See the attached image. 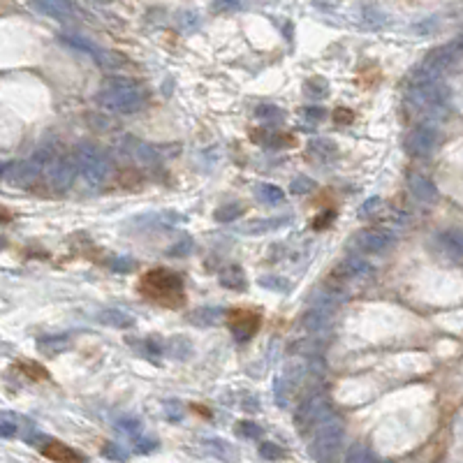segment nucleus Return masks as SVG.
Returning a JSON list of instances; mask_svg holds the SVG:
<instances>
[{"instance_id": "f257e3e1", "label": "nucleus", "mask_w": 463, "mask_h": 463, "mask_svg": "<svg viewBox=\"0 0 463 463\" xmlns=\"http://www.w3.org/2000/svg\"><path fill=\"white\" fill-rule=\"evenodd\" d=\"M139 294L146 301L158 303L162 308H181L186 303V287L183 278L172 269H151L139 281Z\"/></svg>"}, {"instance_id": "f03ea898", "label": "nucleus", "mask_w": 463, "mask_h": 463, "mask_svg": "<svg viewBox=\"0 0 463 463\" xmlns=\"http://www.w3.org/2000/svg\"><path fill=\"white\" fill-rule=\"evenodd\" d=\"M100 104L104 109L116 111V113H133L144 104V95L130 82L113 79L102 89Z\"/></svg>"}, {"instance_id": "7ed1b4c3", "label": "nucleus", "mask_w": 463, "mask_h": 463, "mask_svg": "<svg viewBox=\"0 0 463 463\" xmlns=\"http://www.w3.org/2000/svg\"><path fill=\"white\" fill-rule=\"evenodd\" d=\"M340 442H343V424L329 415L318 424L316 440H313V457L322 461L331 459V454L340 447Z\"/></svg>"}, {"instance_id": "20e7f679", "label": "nucleus", "mask_w": 463, "mask_h": 463, "mask_svg": "<svg viewBox=\"0 0 463 463\" xmlns=\"http://www.w3.org/2000/svg\"><path fill=\"white\" fill-rule=\"evenodd\" d=\"M77 164H79L82 174L91 183H102L111 172L109 158L100 151V148H93V146H82L79 151H77Z\"/></svg>"}, {"instance_id": "39448f33", "label": "nucleus", "mask_w": 463, "mask_h": 463, "mask_svg": "<svg viewBox=\"0 0 463 463\" xmlns=\"http://www.w3.org/2000/svg\"><path fill=\"white\" fill-rule=\"evenodd\" d=\"M223 318L227 322V327H230V331L239 340L252 338L260 331V325H262V316L252 308H232V311H227Z\"/></svg>"}, {"instance_id": "423d86ee", "label": "nucleus", "mask_w": 463, "mask_h": 463, "mask_svg": "<svg viewBox=\"0 0 463 463\" xmlns=\"http://www.w3.org/2000/svg\"><path fill=\"white\" fill-rule=\"evenodd\" d=\"M352 243L364 252L378 255V252H384L391 243H394V234L387 232V230H380V227H366V230L355 234Z\"/></svg>"}, {"instance_id": "0eeeda50", "label": "nucleus", "mask_w": 463, "mask_h": 463, "mask_svg": "<svg viewBox=\"0 0 463 463\" xmlns=\"http://www.w3.org/2000/svg\"><path fill=\"white\" fill-rule=\"evenodd\" d=\"M440 137H438V130L431 128V125H422L410 133L408 137V151L413 155H429L435 151V146H438Z\"/></svg>"}, {"instance_id": "6e6552de", "label": "nucleus", "mask_w": 463, "mask_h": 463, "mask_svg": "<svg viewBox=\"0 0 463 463\" xmlns=\"http://www.w3.org/2000/svg\"><path fill=\"white\" fill-rule=\"evenodd\" d=\"M331 410L325 398H311L308 403H303L296 413V426H318L322 419H327Z\"/></svg>"}, {"instance_id": "1a4fd4ad", "label": "nucleus", "mask_w": 463, "mask_h": 463, "mask_svg": "<svg viewBox=\"0 0 463 463\" xmlns=\"http://www.w3.org/2000/svg\"><path fill=\"white\" fill-rule=\"evenodd\" d=\"M438 246L442 250V255L452 260L454 264H459L461 255H463V239H461V232L459 230H447L442 232L438 237Z\"/></svg>"}, {"instance_id": "9d476101", "label": "nucleus", "mask_w": 463, "mask_h": 463, "mask_svg": "<svg viewBox=\"0 0 463 463\" xmlns=\"http://www.w3.org/2000/svg\"><path fill=\"white\" fill-rule=\"evenodd\" d=\"M408 186L419 202H435V199H438V188H435V183L426 177H417L415 174V177H410Z\"/></svg>"}, {"instance_id": "9b49d317", "label": "nucleus", "mask_w": 463, "mask_h": 463, "mask_svg": "<svg viewBox=\"0 0 463 463\" xmlns=\"http://www.w3.org/2000/svg\"><path fill=\"white\" fill-rule=\"evenodd\" d=\"M334 274L343 276L345 281H362V278L373 274V269L366 264L364 260H347L338 267V272H334Z\"/></svg>"}, {"instance_id": "f8f14e48", "label": "nucleus", "mask_w": 463, "mask_h": 463, "mask_svg": "<svg viewBox=\"0 0 463 463\" xmlns=\"http://www.w3.org/2000/svg\"><path fill=\"white\" fill-rule=\"evenodd\" d=\"M221 283L227 290H243V287H246V274H243V269L239 264H230L223 269Z\"/></svg>"}, {"instance_id": "ddd939ff", "label": "nucleus", "mask_w": 463, "mask_h": 463, "mask_svg": "<svg viewBox=\"0 0 463 463\" xmlns=\"http://www.w3.org/2000/svg\"><path fill=\"white\" fill-rule=\"evenodd\" d=\"M35 5H38V10H42L49 16H56V19H63V16L72 14L69 0H35Z\"/></svg>"}, {"instance_id": "4468645a", "label": "nucleus", "mask_w": 463, "mask_h": 463, "mask_svg": "<svg viewBox=\"0 0 463 463\" xmlns=\"http://www.w3.org/2000/svg\"><path fill=\"white\" fill-rule=\"evenodd\" d=\"M47 169H49L51 181H54V186H58V188L69 186V181H72V177H74V172L69 169V164H65L63 160H54V162H49V164H47Z\"/></svg>"}, {"instance_id": "2eb2a0df", "label": "nucleus", "mask_w": 463, "mask_h": 463, "mask_svg": "<svg viewBox=\"0 0 463 463\" xmlns=\"http://www.w3.org/2000/svg\"><path fill=\"white\" fill-rule=\"evenodd\" d=\"M42 454L49 457L51 461H84L82 454L72 452L69 447H65V445H60V442H49L47 447H42Z\"/></svg>"}, {"instance_id": "dca6fc26", "label": "nucleus", "mask_w": 463, "mask_h": 463, "mask_svg": "<svg viewBox=\"0 0 463 463\" xmlns=\"http://www.w3.org/2000/svg\"><path fill=\"white\" fill-rule=\"evenodd\" d=\"M255 195H257V199H262V202L269 204V206L281 204L285 199V192L278 186H274V183H260V186L255 188Z\"/></svg>"}, {"instance_id": "f3484780", "label": "nucleus", "mask_w": 463, "mask_h": 463, "mask_svg": "<svg viewBox=\"0 0 463 463\" xmlns=\"http://www.w3.org/2000/svg\"><path fill=\"white\" fill-rule=\"evenodd\" d=\"M329 322V313L327 311H322V308H316V311H311L308 316L303 318V325L306 329H311V331H318L322 329Z\"/></svg>"}, {"instance_id": "a211bd4d", "label": "nucleus", "mask_w": 463, "mask_h": 463, "mask_svg": "<svg viewBox=\"0 0 463 463\" xmlns=\"http://www.w3.org/2000/svg\"><path fill=\"white\" fill-rule=\"evenodd\" d=\"M243 216V206L239 204H230V206H223V208H218L216 211V221L218 223H234L237 218Z\"/></svg>"}, {"instance_id": "6ab92c4d", "label": "nucleus", "mask_w": 463, "mask_h": 463, "mask_svg": "<svg viewBox=\"0 0 463 463\" xmlns=\"http://www.w3.org/2000/svg\"><path fill=\"white\" fill-rule=\"evenodd\" d=\"M287 221V218H285ZM285 221H281V218H276V221H257V223H250V227H246V234H262V232H269V230H276L278 225H283Z\"/></svg>"}, {"instance_id": "aec40b11", "label": "nucleus", "mask_w": 463, "mask_h": 463, "mask_svg": "<svg viewBox=\"0 0 463 463\" xmlns=\"http://www.w3.org/2000/svg\"><path fill=\"white\" fill-rule=\"evenodd\" d=\"M311 151L313 153H320L322 158H334L336 155V146L327 142V139H318V142H313L311 144Z\"/></svg>"}, {"instance_id": "412c9836", "label": "nucleus", "mask_w": 463, "mask_h": 463, "mask_svg": "<svg viewBox=\"0 0 463 463\" xmlns=\"http://www.w3.org/2000/svg\"><path fill=\"white\" fill-rule=\"evenodd\" d=\"M19 369H21V371H30V373H26V375H30L33 380H47V378H49L47 371L42 369V366L35 364V362H21Z\"/></svg>"}, {"instance_id": "4be33fe9", "label": "nucleus", "mask_w": 463, "mask_h": 463, "mask_svg": "<svg viewBox=\"0 0 463 463\" xmlns=\"http://www.w3.org/2000/svg\"><path fill=\"white\" fill-rule=\"evenodd\" d=\"M257 113H260V118H267V121H278V118H283V109L274 107V104H262V107L257 109Z\"/></svg>"}, {"instance_id": "5701e85b", "label": "nucleus", "mask_w": 463, "mask_h": 463, "mask_svg": "<svg viewBox=\"0 0 463 463\" xmlns=\"http://www.w3.org/2000/svg\"><path fill=\"white\" fill-rule=\"evenodd\" d=\"M123 313H118V311H104L102 313V322H107V325H116V327H130L133 322H128V320H118Z\"/></svg>"}, {"instance_id": "b1692460", "label": "nucleus", "mask_w": 463, "mask_h": 463, "mask_svg": "<svg viewBox=\"0 0 463 463\" xmlns=\"http://www.w3.org/2000/svg\"><path fill=\"white\" fill-rule=\"evenodd\" d=\"M40 350H45L47 355H56V350H63V347L67 345V340H63V343H58L56 338H45V340H40Z\"/></svg>"}, {"instance_id": "393cba45", "label": "nucleus", "mask_w": 463, "mask_h": 463, "mask_svg": "<svg viewBox=\"0 0 463 463\" xmlns=\"http://www.w3.org/2000/svg\"><path fill=\"white\" fill-rule=\"evenodd\" d=\"M260 454H262V459H281V457H283L281 447H278V445H274V442L260 445Z\"/></svg>"}, {"instance_id": "a878e982", "label": "nucleus", "mask_w": 463, "mask_h": 463, "mask_svg": "<svg viewBox=\"0 0 463 463\" xmlns=\"http://www.w3.org/2000/svg\"><path fill=\"white\" fill-rule=\"evenodd\" d=\"M373 459L375 457H373L371 452H366L364 445H357V447L350 454H347V461H373Z\"/></svg>"}, {"instance_id": "bb28decb", "label": "nucleus", "mask_w": 463, "mask_h": 463, "mask_svg": "<svg viewBox=\"0 0 463 463\" xmlns=\"http://www.w3.org/2000/svg\"><path fill=\"white\" fill-rule=\"evenodd\" d=\"M237 431L241 433V435H246V438H260V429L255 424H250V422H241V424H237Z\"/></svg>"}, {"instance_id": "cd10ccee", "label": "nucleus", "mask_w": 463, "mask_h": 463, "mask_svg": "<svg viewBox=\"0 0 463 463\" xmlns=\"http://www.w3.org/2000/svg\"><path fill=\"white\" fill-rule=\"evenodd\" d=\"M16 433V424L12 422L10 417H0V435L3 438H10V435Z\"/></svg>"}, {"instance_id": "c85d7f7f", "label": "nucleus", "mask_w": 463, "mask_h": 463, "mask_svg": "<svg viewBox=\"0 0 463 463\" xmlns=\"http://www.w3.org/2000/svg\"><path fill=\"white\" fill-rule=\"evenodd\" d=\"M260 285H264V287H269V290H276V292L290 290V285L283 283V278H281V283H274V278H260Z\"/></svg>"}, {"instance_id": "c756f323", "label": "nucleus", "mask_w": 463, "mask_h": 463, "mask_svg": "<svg viewBox=\"0 0 463 463\" xmlns=\"http://www.w3.org/2000/svg\"><path fill=\"white\" fill-rule=\"evenodd\" d=\"M311 188H316V183H313L311 179H306V177L296 179V181L292 183V190H294V192H308Z\"/></svg>"}, {"instance_id": "7c9ffc66", "label": "nucleus", "mask_w": 463, "mask_h": 463, "mask_svg": "<svg viewBox=\"0 0 463 463\" xmlns=\"http://www.w3.org/2000/svg\"><path fill=\"white\" fill-rule=\"evenodd\" d=\"M380 204H382V202H380L378 197H375V199H369V202H366V204H364V208H362V216L375 213V211H378V208H380Z\"/></svg>"}, {"instance_id": "2f4dec72", "label": "nucleus", "mask_w": 463, "mask_h": 463, "mask_svg": "<svg viewBox=\"0 0 463 463\" xmlns=\"http://www.w3.org/2000/svg\"><path fill=\"white\" fill-rule=\"evenodd\" d=\"M329 221H334V211L325 213L322 218H316V223H313V227H316V230H322V227H327Z\"/></svg>"}, {"instance_id": "473e14b6", "label": "nucleus", "mask_w": 463, "mask_h": 463, "mask_svg": "<svg viewBox=\"0 0 463 463\" xmlns=\"http://www.w3.org/2000/svg\"><path fill=\"white\" fill-rule=\"evenodd\" d=\"M3 248H5V239H3V237H0V250H3Z\"/></svg>"}, {"instance_id": "72a5a7b5", "label": "nucleus", "mask_w": 463, "mask_h": 463, "mask_svg": "<svg viewBox=\"0 0 463 463\" xmlns=\"http://www.w3.org/2000/svg\"><path fill=\"white\" fill-rule=\"evenodd\" d=\"M0 177H3V167H0Z\"/></svg>"}]
</instances>
